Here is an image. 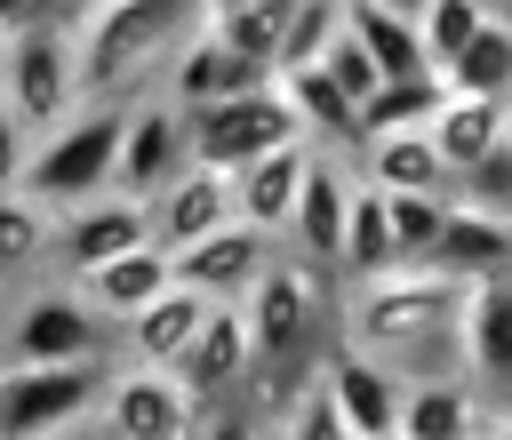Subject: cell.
<instances>
[{"instance_id": "6da1fadb", "label": "cell", "mask_w": 512, "mask_h": 440, "mask_svg": "<svg viewBox=\"0 0 512 440\" xmlns=\"http://www.w3.org/2000/svg\"><path fill=\"white\" fill-rule=\"evenodd\" d=\"M464 312H472V280L448 272V264H432V256H408L392 272L352 280L344 344L392 360L400 376H432L440 360L464 368Z\"/></svg>"}, {"instance_id": "7a4b0ae2", "label": "cell", "mask_w": 512, "mask_h": 440, "mask_svg": "<svg viewBox=\"0 0 512 440\" xmlns=\"http://www.w3.org/2000/svg\"><path fill=\"white\" fill-rule=\"evenodd\" d=\"M88 104V56H80V24L40 16L24 32H0V112H8V160L48 136L56 120H72Z\"/></svg>"}, {"instance_id": "3957f363", "label": "cell", "mask_w": 512, "mask_h": 440, "mask_svg": "<svg viewBox=\"0 0 512 440\" xmlns=\"http://www.w3.org/2000/svg\"><path fill=\"white\" fill-rule=\"evenodd\" d=\"M128 112L120 96H88L72 120H56L48 136H32L16 160H8V184L40 192L48 208H80L96 192L120 184V136H128Z\"/></svg>"}, {"instance_id": "277c9868", "label": "cell", "mask_w": 512, "mask_h": 440, "mask_svg": "<svg viewBox=\"0 0 512 440\" xmlns=\"http://www.w3.org/2000/svg\"><path fill=\"white\" fill-rule=\"evenodd\" d=\"M208 24V0H96L80 16V56H88V96H120L144 72H168L176 48Z\"/></svg>"}, {"instance_id": "5b68a950", "label": "cell", "mask_w": 512, "mask_h": 440, "mask_svg": "<svg viewBox=\"0 0 512 440\" xmlns=\"http://www.w3.org/2000/svg\"><path fill=\"white\" fill-rule=\"evenodd\" d=\"M320 304H328V288H320V272L296 264V256H272L264 280L240 296L248 336H256V384H264V392H288L304 360H328V352H320V344H328V312H320Z\"/></svg>"}, {"instance_id": "8992f818", "label": "cell", "mask_w": 512, "mask_h": 440, "mask_svg": "<svg viewBox=\"0 0 512 440\" xmlns=\"http://www.w3.org/2000/svg\"><path fill=\"white\" fill-rule=\"evenodd\" d=\"M104 376L96 360H8L0 368V432L8 440H48V432H88L104 424Z\"/></svg>"}, {"instance_id": "52a82bcc", "label": "cell", "mask_w": 512, "mask_h": 440, "mask_svg": "<svg viewBox=\"0 0 512 440\" xmlns=\"http://www.w3.org/2000/svg\"><path fill=\"white\" fill-rule=\"evenodd\" d=\"M184 128H192V160H216V168H248L256 152L304 136V112L288 96V80H248L232 96H208V104H184Z\"/></svg>"}, {"instance_id": "ba28073f", "label": "cell", "mask_w": 512, "mask_h": 440, "mask_svg": "<svg viewBox=\"0 0 512 440\" xmlns=\"http://www.w3.org/2000/svg\"><path fill=\"white\" fill-rule=\"evenodd\" d=\"M112 312L64 272L48 288H24L16 296V320H8V360H104L112 344Z\"/></svg>"}, {"instance_id": "9c48e42d", "label": "cell", "mask_w": 512, "mask_h": 440, "mask_svg": "<svg viewBox=\"0 0 512 440\" xmlns=\"http://www.w3.org/2000/svg\"><path fill=\"white\" fill-rule=\"evenodd\" d=\"M200 424H208V408H200L192 384H184L176 368H160V360L112 376V392H104V432H128V440H184V432H200Z\"/></svg>"}, {"instance_id": "30bf717a", "label": "cell", "mask_w": 512, "mask_h": 440, "mask_svg": "<svg viewBox=\"0 0 512 440\" xmlns=\"http://www.w3.org/2000/svg\"><path fill=\"white\" fill-rule=\"evenodd\" d=\"M320 376H328V392H336L352 440H400L408 376H400L392 360H376V352H360V344H336V352L320 360Z\"/></svg>"}, {"instance_id": "8fae6325", "label": "cell", "mask_w": 512, "mask_h": 440, "mask_svg": "<svg viewBox=\"0 0 512 440\" xmlns=\"http://www.w3.org/2000/svg\"><path fill=\"white\" fill-rule=\"evenodd\" d=\"M136 240H160L152 232V200H136V192H96V200H80V208H64V224H56V272H96V264H112L120 248H136Z\"/></svg>"}, {"instance_id": "7c38bea8", "label": "cell", "mask_w": 512, "mask_h": 440, "mask_svg": "<svg viewBox=\"0 0 512 440\" xmlns=\"http://www.w3.org/2000/svg\"><path fill=\"white\" fill-rule=\"evenodd\" d=\"M240 216V184H232V168H216V160H184L160 192H152V232H160V248H192V240H208L216 224H232Z\"/></svg>"}, {"instance_id": "4fadbf2b", "label": "cell", "mask_w": 512, "mask_h": 440, "mask_svg": "<svg viewBox=\"0 0 512 440\" xmlns=\"http://www.w3.org/2000/svg\"><path fill=\"white\" fill-rule=\"evenodd\" d=\"M264 264H272V232L248 224V216H232V224H216L208 240L176 248V280H192V288L216 296V304H240V296L264 280Z\"/></svg>"}, {"instance_id": "5bb4252c", "label": "cell", "mask_w": 512, "mask_h": 440, "mask_svg": "<svg viewBox=\"0 0 512 440\" xmlns=\"http://www.w3.org/2000/svg\"><path fill=\"white\" fill-rule=\"evenodd\" d=\"M176 376L192 384V400L216 416L232 392H248L256 384V336H248V312L240 304H216L208 312V328L192 336V352L176 360Z\"/></svg>"}, {"instance_id": "9a60e30c", "label": "cell", "mask_w": 512, "mask_h": 440, "mask_svg": "<svg viewBox=\"0 0 512 440\" xmlns=\"http://www.w3.org/2000/svg\"><path fill=\"white\" fill-rule=\"evenodd\" d=\"M192 160V128H184V104L176 96H152L128 112V136H120V192L152 200L176 168Z\"/></svg>"}, {"instance_id": "2e32d148", "label": "cell", "mask_w": 512, "mask_h": 440, "mask_svg": "<svg viewBox=\"0 0 512 440\" xmlns=\"http://www.w3.org/2000/svg\"><path fill=\"white\" fill-rule=\"evenodd\" d=\"M312 160H320V144H312V136H288V144L256 152L248 168H232V184H240V216H248V224H264V232H288V224H296V200H304Z\"/></svg>"}, {"instance_id": "e0dca14e", "label": "cell", "mask_w": 512, "mask_h": 440, "mask_svg": "<svg viewBox=\"0 0 512 440\" xmlns=\"http://www.w3.org/2000/svg\"><path fill=\"white\" fill-rule=\"evenodd\" d=\"M432 264H448V272H464V280L512 272V208H504L496 192H480V200H448V224H440Z\"/></svg>"}, {"instance_id": "ac0fdd59", "label": "cell", "mask_w": 512, "mask_h": 440, "mask_svg": "<svg viewBox=\"0 0 512 440\" xmlns=\"http://www.w3.org/2000/svg\"><path fill=\"white\" fill-rule=\"evenodd\" d=\"M432 136L448 152L456 176L488 168L504 144H512V96H488V88H448V104L432 112Z\"/></svg>"}, {"instance_id": "d6986e66", "label": "cell", "mask_w": 512, "mask_h": 440, "mask_svg": "<svg viewBox=\"0 0 512 440\" xmlns=\"http://www.w3.org/2000/svg\"><path fill=\"white\" fill-rule=\"evenodd\" d=\"M352 192H360V168H344L328 144H320V160H312V176H304V200H296V248L312 256V264H344V224H352Z\"/></svg>"}, {"instance_id": "ffe728a7", "label": "cell", "mask_w": 512, "mask_h": 440, "mask_svg": "<svg viewBox=\"0 0 512 440\" xmlns=\"http://www.w3.org/2000/svg\"><path fill=\"white\" fill-rule=\"evenodd\" d=\"M480 376L472 368H432V376H408V416H400V440H464L480 432Z\"/></svg>"}, {"instance_id": "44dd1931", "label": "cell", "mask_w": 512, "mask_h": 440, "mask_svg": "<svg viewBox=\"0 0 512 440\" xmlns=\"http://www.w3.org/2000/svg\"><path fill=\"white\" fill-rule=\"evenodd\" d=\"M464 368L480 376V392H512V272L472 280V312H464Z\"/></svg>"}, {"instance_id": "7402d4cb", "label": "cell", "mask_w": 512, "mask_h": 440, "mask_svg": "<svg viewBox=\"0 0 512 440\" xmlns=\"http://www.w3.org/2000/svg\"><path fill=\"white\" fill-rule=\"evenodd\" d=\"M280 80H288V96H296L312 144H328V152H360V144H368V128H360V96H352L320 56H312V64H288Z\"/></svg>"}, {"instance_id": "603a6c76", "label": "cell", "mask_w": 512, "mask_h": 440, "mask_svg": "<svg viewBox=\"0 0 512 440\" xmlns=\"http://www.w3.org/2000/svg\"><path fill=\"white\" fill-rule=\"evenodd\" d=\"M80 288L128 328L160 288H176V248H160V240H136V248H120L112 264H96V272H80Z\"/></svg>"}, {"instance_id": "cb8c5ba5", "label": "cell", "mask_w": 512, "mask_h": 440, "mask_svg": "<svg viewBox=\"0 0 512 440\" xmlns=\"http://www.w3.org/2000/svg\"><path fill=\"white\" fill-rule=\"evenodd\" d=\"M208 312H216V296H200L192 280H176V288H160L120 336H128V352L136 360H160V368H176L184 352H192V336L208 328Z\"/></svg>"}, {"instance_id": "d4e9b609", "label": "cell", "mask_w": 512, "mask_h": 440, "mask_svg": "<svg viewBox=\"0 0 512 440\" xmlns=\"http://www.w3.org/2000/svg\"><path fill=\"white\" fill-rule=\"evenodd\" d=\"M248 80H272V72L248 64L216 24H200V32L176 48V64H168V96H176V104H208V96H232V88H248Z\"/></svg>"}, {"instance_id": "484cf974", "label": "cell", "mask_w": 512, "mask_h": 440, "mask_svg": "<svg viewBox=\"0 0 512 440\" xmlns=\"http://www.w3.org/2000/svg\"><path fill=\"white\" fill-rule=\"evenodd\" d=\"M360 176H376V184H392V192H448L456 168H448L432 120H424V128H384V136H368V144H360Z\"/></svg>"}, {"instance_id": "4316f807", "label": "cell", "mask_w": 512, "mask_h": 440, "mask_svg": "<svg viewBox=\"0 0 512 440\" xmlns=\"http://www.w3.org/2000/svg\"><path fill=\"white\" fill-rule=\"evenodd\" d=\"M392 264H408V248H400V224H392V192L376 184V176H360V192H352V224H344V280H368V272H392Z\"/></svg>"}, {"instance_id": "83f0119b", "label": "cell", "mask_w": 512, "mask_h": 440, "mask_svg": "<svg viewBox=\"0 0 512 440\" xmlns=\"http://www.w3.org/2000/svg\"><path fill=\"white\" fill-rule=\"evenodd\" d=\"M344 24L376 48L384 80H408V72H432V48H424V16H400L384 0H344Z\"/></svg>"}, {"instance_id": "f1b7e54d", "label": "cell", "mask_w": 512, "mask_h": 440, "mask_svg": "<svg viewBox=\"0 0 512 440\" xmlns=\"http://www.w3.org/2000/svg\"><path fill=\"white\" fill-rule=\"evenodd\" d=\"M56 224H64V208H48L40 192L8 184V208H0V264L24 280L40 256H56Z\"/></svg>"}, {"instance_id": "f546056e", "label": "cell", "mask_w": 512, "mask_h": 440, "mask_svg": "<svg viewBox=\"0 0 512 440\" xmlns=\"http://www.w3.org/2000/svg\"><path fill=\"white\" fill-rule=\"evenodd\" d=\"M440 104H448V80H440V72H408V80H384V88L360 104V128H368V136H384V128H424Z\"/></svg>"}, {"instance_id": "4dcf8cb0", "label": "cell", "mask_w": 512, "mask_h": 440, "mask_svg": "<svg viewBox=\"0 0 512 440\" xmlns=\"http://www.w3.org/2000/svg\"><path fill=\"white\" fill-rule=\"evenodd\" d=\"M448 88H488V96H512V16L488 8V24L472 32V48L448 64Z\"/></svg>"}, {"instance_id": "1f68e13d", "label": "cell", "mask_w": 512, "mask_h": 440, "mask_svg": "<svg viewBox=\"0 0 512 440\" xmlns=\"http://www.w3.org/2000/svg\"><path fill=\"white\" fill-rule=\"evenodd\" d=\"M488 24V0H432L424 8V48H432V72L448 80V64L472 48V32Z\"/></svg>"}, {"instance_id": "d6a6232c", "label": "cell", "mask_w": 512, "mask_h": 440, "mask_svg": "<svg viewBox=\"0 0 512 440\" xmlns=\"http://www.w3.org/2000/svg\"><path fill=\"white\" fill-rule=\"evenodd\" d=\"M392 224H400V248L408 256H432L440 248V224H448V192H392Z\"/></svg>"}, {"instance_id": "836d02e7", "label": "cell", "mask_w": 512, "mask_h": 440, "mask_svg": "<svg viewBox=\"0 0 512 440\" xmlns=\"http://www.w3.org/2000/svg\"><path fill=\"white\" fill-rule=\"evenodd\" d=\"M24 24H40V0H0V32H24Z\"/></svg>"}, {"instance_id": "e575fe53", "label": "cell", "mask_w": 512, "mask_h": 440, "mask_svg": "<svg viewBox=\"0 0 512 440\" xmlns=\"http://www.w3.org/2000/svg\"><path fill=\"white\" fill-rule=\"evenodd\" d=\"M88 8H96V0H40V16H64V24H80Z\"/></svg>"}, {"instance_id": "d590c367", "label": "cell", "mask_w": 512, "mask_h": 440, "mask_svg": "<svg viewBox=\"0 0 512 440\" xmlns=\"http://www.w3.org/2000/svg\"><path fill=\"white\" fill-rule=\"evenodd\" d=\"M384 8H400V16H424V8H432V0H384Z\"/></svg>"}]
</instances>
